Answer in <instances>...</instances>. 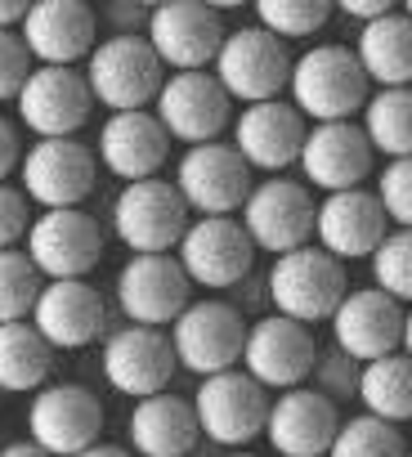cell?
Listing matches in <instances>:
<instances>
[{
    "label": "cell",
    "mask_w": 412,
    "mask_h": 457,
    "mask_svg": "<svg viewBox=\"0 0 412 457\" xmlns=\"http://www.w3.org/2000/svg\"><path fill=\"white\" fill-rule=\"evenodd\" d=\"M358 403L376 421H390V426L412 421V359L403 350H394L385 359L363 363V372H358Z\"/></svg>",
    "instance_id": "obj_31"
},
{
    "label": "cell",
    "mask_w": 412,
    "mask_h": 457,
    "mask_svg": "<svg viewBox=\"0 0 412 457\" xmlns=\"http://www.w3.org/2000/svg\"><path fill=\"white\" fill-rule=\"evenodd\" d=\"M225 37H229V28H225L220 10L202 5V0H166V5H152L148 32H144V41L152 46V54L170 72H206L216 63Z\"/></svg>",
    "instance_id": "obj_13"
},
{
    "label": "cell",
    "mask_w": 412,
    "mask_h": 457,
    "mask_svg": "<svg viewBox=\"0 0 412 457\" xmlns=\"http://www.w3.org/2000/svg\"><path fill=\"white\" fill-rule=\"evenodd\" d=\"M170 345H175V363L193 377H220L243 368V345H247V314L234 301L206 296L193 301L170 328H166Z\"/></svg>",
    "instance_id": "obj_3"
},
{
    "label": "cell",
    "mask_w": 412,
    "mask_h": 457,
    "mask_svg": "<svg viewBox=\"0 0 412 457\" xmlns=\"http://www.w3.org/2000/svg\"><path fill=\"white\" fill-rule=\"evenodd\" d=\"M117 310L135 328H170L193 305V283L175 256H130L112 283Z\"/></svg>",
    "instance_id": "obj_16"
},
{
    "label": "cell",
    "mask_w": 412,
    "mask_h": 457,
    "mask_svg": "<svg viewBox=\"0 0 412 457\" xmlns=\"http://www.w3.org/2000/svg\"><path fill=\"white\" fill-rule=\"evenodd\" d=\"M265 292H269L274 314L309 328V323H332L336 305L350 296V278H345L341 261H332L323 247L309 243V247L287 252L269 265Z\"/></svg>",
    "instance_id": "obj_2"
},
{
    "label": "cell",
    "mask_w": 412,
    "mask_h": 457,
    "mask_svg": "<svg viewBox=\"0 0 412 457\" xmlns=\"http://www.w3.org/2000/svg\"><path fill=\"white\" fill-rule=\"evenodd\" d=\"M41 287H45V278L32 270V261L19 247L0 252V323H28Z\"/></svg>",
    "instance_id": "obj_35"
},
{
    "label": "cell",
    "mask_w": 412,
    "mask_h": 457,
    "mask_svg": "<svg viewBox=\"0 0 412 457\" xmlns=\"http://www.w3.org/2000/svg\"><path fill=\"white\" fill-rule=\"evenodd\" d=\"M81 77L95 95V108H108L112 117V112H144L148 104H157L166 68L144 37H103L86 59Z\"/></svg>",
    "instance_id": "obj_4"
},
{
    "label": "cell",
    "mask_w": 412,
    "mask_h": 457,
    "mask_svg": "<svg viewBox=\"0 0 412 457\" xmlns=\"http://www.w3.org/2000/svg\"><path fill=\"white\" fill-rule=\"evenodd\" d=\"M175 261H179V270L188 274L193 287L234 292L238 283L251 278L256 247L247 238V228L238 224V215H197L184 228Z\"/></svg>",
    "instance_id": "obj_6"
},
{
    "label": "cell",
    "mask_w": 412,
    "mask_h": 457,
    "mask_svg": "<svg viewBox=\"0 0 412 457\" xmlns=\"http://www.w3.org/2000/svg\"><path fill=\"white\" fill-rule=\"evenodd\" d=\"M332 345L354 363L385 359L403 345V305L376 287H350L332 314Z\"/></svg>",
    "instance_id": "obj_23"
},
{
    "label": "cell",
    "mask_w": 412,
    "mask_h": 457,
    "mask_svg": "<svg viewBox=\"0 0 412 457\" xmlns=\"http://www.w3.org/2000/svg\"><path fill=\"white\" fill-rule=\"evenodd\" d=\"M28 439L50 457H77L103 439V403L81 381H50L28 403Z\"/></svg>",
    "instance_id": "obj_12"
},
{
    "label": "cell",
    "mask_w": 412,
    "mask_h": 457,
    "mask_svg": "<svg viewBox=\"0 0 412 457\" xmlns=\"http://www.w3.org/2000/svg\"><path fill=\"white\" fill-rule=\"evenodd\" d=\"M148 5H121V0H112V5L103 10V23H108V37H144L148 32Z\"/></svg>",
    "instance_id": "obj_41"
},
{
    "label": "cell",
    "mask_w": 412,
    "mask_h": 457,
    "mask_svg": "<svg viewBox=\"0 0 412 457\" xmlns=\"http://www.w3.org/2000/svg\"><path fill=\"white\" fill-rule=\"evenodd\" d=\"M19 37L37 68H77L99 46V14L86 0H37Z\"/></svg>",
    "instance_id": "obj_19"
},
{
    "label": "cell",
    "mask_w": 412,
    "mask_h": 457,
    "mask_svg": "<svg viewBox=\"0 0 412 457\" xmlns=\"http://www.w3.org/2000/svg\"><path fill=\"white\" fill-rule=\"evenodd\" d=\"M54 350L32 323H0V395H37L50 386Z\"/></svg>",
    "instance_id": "obj_30"
},
{
    "label": "cell",
    "mask_w": 412,
    "mask_h": 457,
    "mask_svg": "<svg viewBox=\"0 0 412 457\" xmlns=\"http://www.w3.org/2000/svg\"><path fill=\"white\" fill-rule=\"evenodd\" d=\"M0 457H50V453L37 448L32 439H19V444H5V448H0Z\"/></svg>",
    "instance_id": "obj_45"
},
{
    "label": "cell",
    "mask_w": 412,
    "mask_h": 457,
    "mask_svg": "<svg viewBox=\"0 0 412 457\" xmlns=\"http://www.w3.org/2000/svg\"><path fill=\"white\" fill-rule=\"evenodd\" d=\"M336 10H341L345 19H354L358 28H367V23H376V19L394 14V5H390V0H341Z\"/></svg>",
    "instance_id": "obj_43"
},
{
    "label": "cell",
    "mask_w": 412,
    "mask_h": 457,
    "mask_svg": "<svg viewBox=\"0 0 412 457\" xmlns=\"http://www.w3.org/2000/svg\"><path fill=\"white\" fill-rule=\"evenodd\" d=\"M358 372H363V363H354L350 354H341L336 345H327V350H318V359H314V390L318 395H327L332 403H345V399H358Z\"/></svg>",
    "instance_id": "obj_38"
},
{
    "label": "cell",
    "mask_w": 412,
    "mask_h": 457,
    "mask_svg": "<svg viewBox=\"0 0 412 457\" xmlns=\"http://www.w3.org/2000/svg\"><path fill=\"white\" fill-rule=\"evenodd\" d=\"M296 166L305 175V188H323V197L350 193V188H363V179L372 175V144L358 121L309 126Z\"/></svg>",
    "instance_id": "obj_22"
},
{
    "label": "cell",
    "mask_w": 412,
    "mask_h": 457,
    "mask_svg": "<svg viewBox=\"0 0 412 457\" xmlns=\"http://www.w3.org/2000/svg\"><path fill=\"white\" fill-rule=\"evenodd\" d=\"M32 68L37 63H32L23 37L19 32H0V104H14L19 99V90L32 77Z\"/></svg>",
    "instance_id": "obj_39"
},
{
    "label": "cell",
    "mask_w": 412,
    "mask_h": 457,
    "mask_svg": "<svg viewBox=\"0 0 412 457\" xmlns=\"http://www.w3.org/2000/svg\"><path fill=\"white\" fill-rule=\"evenodd\" d=\"M399 350H403V354L412 359V305L403 310V345H399Z\"/></svg>",
    "instance_id": "obj_47"
},
{
    "label": "cell",
    "mask_w": 412,
    "mask_h": 457,
    "mask_svg": "<svg viewBox=\"0 0 412 457\" xmlns=\"http://www.w3.org/2000/svg\"><path fill=\"white\" fill-rule=\"evenodd\" d=\"M358 117H363V135L372 153H385L390 162L412 157V86L367 95Z\"/></svg>",
    "instance_id": "obj_32"
},
{
    "label": "cell",
    "mask_w": 412,
    "mask_h": 457,
    "mask_svg": "<svg viewBox=\"0 0 412 457\" xmlns=\"http://www.w3.org/2000/svg\"><path fill=\"white\" fill-rule=\"evenodd\" d=\"M372 193H376V202H381L390 228H412V157L385 162Z\"/></svg>",
    "instance_id": "obj_37"
},
{
    "label": "cell",
    "mask_w": 412,
    "mask_h": 457,
    "mask_svg": "<svg viewBox=\"0 0 412 457\" xmlns=\"http://www.w3.org/2000/svg\"><path fill=\"white\" fill-rule=\"evenodd\" d=\"M354 54H358L363 77L376 81L381 90L412 86V19L403 10H394V14L358 28Z\"/></svg>",
    "instance_id": "obj_29"
},
{
    "label": "cell",
    "mask_w": 412,
    "mask_h": 457,
    "mask_svg": "<svg viewBox=\"0 0 412 457\" xmlns=\"http://www.w3.org/2000/svg\"><path fill=\"white\" fill-rule=\"evenodd\" d=\"M152 117L170 135V144H216L220 130L234 121V99L211 72H170L157 90Z\"/></svg>",
    "instance_id": "obj_14"
},
{
    "label": "cell",
    "mask_w": 412,
    "mask_h": 457,
    "mask_svg": "<svg viewBox=\"0 0 412 457\" xmlns=\"http://www.w3.org/2000/svg\"><path fill=\"white\" fill-rule=\"evenodd\" d=\"M372 287L403 310L412 305V228H390L385 243L372 252Z\"/></svg>",
    "instance_id": "obj_36"
},
{
    "label": "cell",
    "mask_w": 412,
    "mask_h": 457,
    "mask_svg": "<svg viewBox=\"0 0 412 457\" xmlns=\"http://www.w3.org/2000/svg\"><path fill=\"white\" fill-rule=\"evenodd\" d=\"M188 228V206L175 179L126 184L112 202V234L130 256H175Z\"/></svg>",
    "instance_id": "obj_5"
},
{
    "label": "cell",
    "mask_w": 412,
    "mask_h": 457,
    "mask_svg": "<svg viewBox=\"0 0 412 457\" xmlns=\"http://www.w3.org/2000/svg\"><path fill=\"white\" fill-rule=\"evenodd\" d=\"M14 108L37 139H77L95 112V95L77 68H32Z\"/></svg>",
    "instance_id": "obj_20"
},
{
    "label": "cell",
    "mask_w": 412,
    "mask_h": 457,
    "mask_svg": "<svg viewBox=\"0 0 412 457\" xmlns=\"http://www.w3.org/2000/svg\"><path fill=\"white\" fill-rule=\"evenodd\" d=\"M318 359V341L305 323H292L283 314H260L247 323V345H243V372L265 386V390H296L309 381Z\"/></svg>",
    "instance_id": "obj_17"
},
{
    "label": "cell",
    "mask_w": 412,
    "mask_h": 457,
    "mask_svg": "<svg viewBox=\"0 0 412 457\" xmlns=\"http://www.w3.org/2000/svg\"><path fill=\"white\" fill-rule=\"evenodd\" d=\"M211 77L225 86V95L243 108L251 104H269V99H283L287 81H292V54L278 37H269L265 28L247 23V28H234L211 63Z\"/></svg>",
    "instance_id": "obj_8"
},
{
    "label": "cell",
    "mask_w": 412,
    "mask_h": 457,
    "mask_svg": "<svg viewBox=\"0 0 412 457\" xmlns=\"http://www.w3.org/2000/svg\"><path fill=\"white\" fill-rule=\"evenodd\" d=\"M32 202L23 197L19 184H0V252H14L23 238H28V228H32Z\"/></svg>",
    "instance_id": "obj_40"
},
{
    "label": "cell",
    "mask_w": 412,
    "mask_h": 457,
    "mask_svg": "<svg viewBox=\"0 0 412 457\" xmlns=\"http://www.w3.org/2000/svg\"><path fill=\"white\" fill-rule=\"evenodd\" d=\"M77 457H135L130 448H121V444H95V448H86V453H77Z\"/></svg>",
    "instance_id": "obj_46"
},
{
    "label": "cell",
    "mask_w": 412,
    "mask_h": 457,
    "mask_svg": "<svg viewBox=\"0 0 412 457\" xmlns=\"http://www.w3.org/2000/svg\"><path fill=\"white\" fill-rule=\"evenodd\" d=\"M305 117L292 108V99H269V104H251L234 117V148L251 170H287L301 162L305 148Z\"/></svg>",
    "instance_id": "obj_25"
},
{
    "label": "cell",
    "mask_w": 412,
    "mask_h": 457,
    "mask_svg": "<svg viewBox=\"0 0 412 457\" xmlns=\"http://www.w3.org/2000/svg\"><path fill=\"white\" fill-rule=\"evenodd\" d=\"M28 323L45 337L50 350H86L108 337V301L86 278L81 283H45Z\"/></svg>",
    "instance_id": "obj_26"
},
{
    "label": "cell",
    "mask_w": 412,
    "mask_h": 457,
    "mask_svg": "<svg viewBox=\"0 0 412 457\" xmlns=\"http://www.w3.org/2000/svg\"><path fill=\"white\" fill-rule=\"evenodd\" d=\"M367 77L358 68V54L354 46H309L301 59H292V108L314 121V126H327V121H354L367 104Z\"/></svg>",
    "instance_id": "obj_1"
},
{
    "label": "cell",
    "mask_w": 412,
    "mask_h": 457,
    "mask_svg": "<svg viewBox=\"0 0 412 457\" xmlns=\"http://www.w3.org/2000/svg\"><path fill=\"white\" fill-rule=\"evenodd\" d=\"M229 457H260V453H247V448H243V453H229Z\"/></svg>",
    "instance_id": "obj_48"
},
{
    "label": "cell",
    "mask_w": 412,
    "mask_h": 457,
    "mask_svg": "<svg viewBox=\"0 0 412 457\" xmlns=\"http://www.w3.org/2000/svg\"><path fill=\"white\" fill-rule=\"evenodd\" d=\"M336 430H341V412L314 386H296L269 399L265 439L278 457H327Z\"/></svg>",
    "instance_id": "obj_24"
},
{
    "label": "cell",
    "mask_w": 412,
    "mask_h": 457,
    "mask_svg": "<svg viewBox=\"0 0 412 457\" xmlns=\"http://www.w3.org/2000/svg\"><path fill=\"white\" fill-rule=\"evenodd\" d=\"M99 368H103V381L117 390V395H130L135 403L139 399H152V395H166L170 377H175V345L161 328H117L103 337V350H99Z\"/></svg>",
    "instance_id": "obj_18"
},
{
    "label": "cell",
    "mask_w": 412,
    "mask_h": 457,
    "mask_svg": "<svg viewBox=\"0 0 412 457\" xmlns=\"http://www.w3.org/2000/svg\"><path fill=\"white\" fill-rule=\"evenodd\" d=\"M403 14H408V19H412V0H408V5H403Z\"/></svg>",
    "instance_id": "obj_49"
},
{
    "label": "cell",
    "mask_w": 412,
    "mask_h": 457,
    "mask_svg": "<svg viewBox=\"0 0 412 457\" xmlns=\"http://www.w3.org/2000/svg\"><path fill=\"white\" fill-rule=\"evenodd\" d=\"M28 19V5L23 0H0V32H19Z\"/></svg>",
    "instance_id": "obj_44"
},
{
    "label": "cell",
    "mask_w": 412,
    "mask_h": 457,
    "mask_svg": "<svg viewBox=\"0 0 412 457\" xmlns=\"http://www.w3.org/2000/svg\"><path fill=\"white\" fill-rule=\"evenodd\" d=\"M390 220L376 202V193L367 188H350V193H327L318 202L314 215V247H323L332 261H372V252L385 243Z\"/></svg>",
    "instance_id": "obj_21"
},
{
    "label": "cell",
    "mask_w": 412,
    "mask_h": 457,
    "mask_svg": "<svg viewBox=\"0 0 412 457\" xmlns=\"http://www.w3.org/2000/svg\"><path fill=\"white\" fill-rule=\"evenodd\" d=\"M126 439H130L135 457H193V448L202 439L197 417H193V399H179V395L139 399L130 408Z\"/></svg>",
    "instance_id": "obj_28"
},
{
    "label": "cell",
    "mask_w": 412,
    "mask_h": 457,
    "mask_svg": "<svg viewBox=\"0 0 412 457\" xmlns=\"http://www.w3.org/2000/svg\"><path fill=\"white\" fill-rule=\"evenodd\" d=\"M23 256L45 283H81L103 261V228L90 211H41L23 238Z\"/></svg>",
    "instance_id": "obj_10"
},
{
    "label": "cell",
    "mask_w": 412,
    "mask_h": 457,
    "mask_svg": "<svg viewBox=\"0 0 412 457\" xmlns=\"http://www.w3.org/2000/svg\"><path fill=\"white\" fill-rule=\"evenodd\" d=\"M19 162H23V139H19V130H14L10 117H0V184H10V175L19 170Z\"/></svg>",
    "instance_id": "obj_42"
},
{
    "label": "cell",
    "mask_w": 412,
    "mask_h": 457,
    "mask_svg": "<svg viewBox=\"0 0 412 457\" xmlns=\"http://www.w3.org/2000/svg\"><path fill=\"white\" fill-rule=\"evenodd\" d=\"M327 19H332L327 0H260L256 5V28H265L283 46L318 37L327 28Z\"/></svg>",
    "instance_id": "obj_33"
},
{
    "label": "cell",
    "mask_w": 412,
    "mask_h": 457,
    "mask_svg": "<svg viewBox=\"0 0 412 457\" xmlns=\"http://www.w3.org/2000/svg\"><path fill=\"white\" fill-rule=\"evenodd\" d=\"M314 215H318L314 193L301 179L274 175V179H260L251 188V197L238 211V224L247 228V238H251L256 252H274V261H278L287 252L309 247Z\"/></svg>",
    "instance_id": "obj_11"
},
{
    "label": "cell",
    "mask_w": 412,
    "mask_h": 457,
    "mask_svg": "<svg viewBox=\"0 0 412 457\" xmlns=\"http://www.w3.org/2000/svg\"><path fill=\"white\" fill-rule=\"evenodd\" d=\"M193 417H197L202 439H211L216 448H229V453H243L251 439L265 435L269 390L256 386L243 368L206 377L193 390Z\"/></svg>",
    "instance_id": "obj_7"
},
{
    "label": "cell",
    "mask_w": 412,
    "mask_h": 457,
    "mask_svg": "<svg viewBox=\"0 0 412 457\" xmlns=\"http://www.w3.org/2000/svg\"><path fill=\"white\" fill-rule=\"evenodd\" d=\"M327 457H408V444H403V430L399 426L358 412V417H345L341 421Z\"/></svg>",
    "instance_id": "obj_34"
},
{
    "label": "cell",
    "mask_w": 412,
    "mask_h": 457,
    "mask_svg": "<svg viewBox=\"0 0 412 457\" xmlns=\"http://www.w3.org/2000/svg\"><path fill=\"white\" fill-rule=\"evenodd\" d=\"M175 188H179L184 206L197 215H238L243 202L251 197L256 179H251V166L238 157V148L216 139V144L184 148V157L175 166Z\"/></svg>",
    "instance_id": "obj_15"
},
{
    "label": "cell",
    "mask_w": 412,
    "mask_h": 457,
    "mask_svg": "<svg viewBox=\"0 0 412 457\" xmlns=\"http://www.w3.org/2000/svg\"><path fill=\"white\" fill-rule=\"evenodd\" d=\"M408 457H412V448H408Z\"/></svg>",
    "instance_id": "obj_50"
},
{
    "label": "cell",
    "mask_w": 412,
    "mask_h": 457,
    "mask_svg": "<svg viewBox=\"0 0 412 457\" xmlns=\"http://www.w3.org/2000/svg\"><path fill=\"white\" fill-rule=\"evenodd\" d=\"M99 184V157L81 139H37L23 148L19 188L41 211H77Z\"/></svg>",
    "instance_id": "obj_9"
},
{
    "label": "cell",
    "mask_w": 412,
    "mask_h": 457,
    "mask_svg": "<svg viewBox=\"0 0 412 457\" xmlns=\"http://www.w3.org/2000/svg\"><path fill=\"white\" fill-rule=\"evenodd\" d=\"M95 157L108 175L139 184V179H157V170L170 157V135L161 130V121L152 117V108L144 112H112L99 135H95Z\"/></svg>",
    "instance_id": "obj_27"
}]
</instances>
